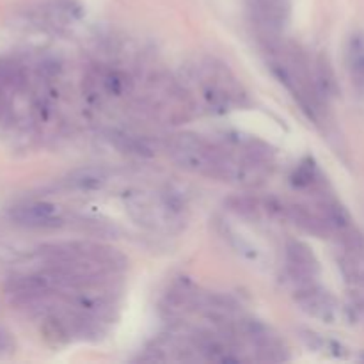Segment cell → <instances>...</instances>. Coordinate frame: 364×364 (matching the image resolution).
Masks as SVG:
<instances>
[{
  "mask_svg": "<svg viewBox=\"0 0 364 364\" xmlns=\"http://www.w3.org/2000/svg\"><path fill=\"white\" fill-rule=\"evenodd\" d=\"M192 82L199 100L212 114H228L249 105V96L230 68L217 59L198 60L192 66Z\"/></svg>",
  "mask_w": 364,
  "mask_h": 364,
  "instance_id": "cell-1",
  "label": "cell"
},
{
  "mask_svg": "<svg viewBox=\"0 0 364 364\" xmlns=\"http://www.w3.org/2000/svg\"><path fill=\"white\" fill-rule=\"evenodd\" d=\"M124 206L135 224L156 233L180 231L187 212L185 201L173 191H130L124 194Z\"/></svg>",
  "mask_w": 364,
  "mask_h": 364,
  "instance_id": "cell-2",
  "label": "cell"
},
{
  "mask_svg": "<svg viewBox=\"0 0 364 364\" xmlns=\"http://www.w3.org/2000/svg\"><path fill=\"white\" fill-rule=\"evenodd\" d=\"M169 159L192 174L220 180L226 162V148L196 134H176L167 141Z\"/></svg>",
  "mask_w": 364,
  "mask_h": 364,
  "instance_id": "cell-3",
  "label": "cell"
},
{
  "mask_svg": "<svg viewBox=\"0 0 364 364\" xmlns=\"http://www.w3.org/2000/svg\"><path fill=\"white\" fill-rule=\"evenodd\" d=\"M263 210L269 213L270 217L279 220H287V223L294 224L295 228L302 230L304 233L313 235V237L326 238L331 235V228L323 220V217L318 212H311L308 206L297 205V203L281 201V199H267Z\"/></svg>",
  "mask_w": 364,
  "mask_h": 364,
  "instance_id": "cell-4",
  "label": "cell"
},
{
  "mask_svg": "<svg viewBox=\"0 0 364 364\" xmlns=\"http://www.w3.org/2000/svg\"><path fill=\"white\" fill-rule=\"evenodd\" d=\"M294 301L301 308V311L320 322L336 323V320L340 318L338 301L320 284H316V281L299 284L294 291Z\"/></svg>",
  "mask_w": 364,
  "mask_h": 364,
  "instance_id": "cell-5",
  "label": "cell"
},
{
  "mask_svg": "<svg viewBox=\"0 0 364 364\" xmlns=\"http://www.w3.org/2000/svg\"><path fill=\"white\" fill-rule=\"evenodd\" d=\"M284 272L295 284L316 281L320 274V262L306 242L291 238L284 245Z\"/></svg>",
  "mask_w": 364,
  "mask_h": 364,
  "instance_id": "cell-6",
  "label": "cell"
},
{
  "mask_svg": "<svg viewBox=\"0 0 364 364\" xmlns=\"http://www.w3.org/2000/svg\"><path fill=\"white\" fill-rule=\"evenodd\" d=\"M11 219L25 228H59L66 223L60 206L48 201H36L11 210Z\"/></svg>",
  "mask_w": 364,
  "mask_h": 364,
  "instance_id": "cell-7",
  "label": "cell"
},
{
  "mask_svg": "<svg viewBox=\"0 0 364 364\" xmlns=\"http://www.w3.org/2000/svg\"><path fill=\"white\" fill-rule=\"evenodd\" d=\"M252 20L269 34H279L288 25L291 0H249Z\"/></svg>",
  "mask_w": 364,
  "mask_h": 364,
  "instance_id": "cell-8",
  "label": "cell"
},
{
  "mask_svg": "<svg viewBox=\"0 0 364 364\" xmlns=\"http://www.w3.org/2000/svg\"><path fill=\"white\" fill-rule=\"evenodd\" d=\"M343 237V255L340 258V267L348 281L364 287V237L355 231L347 230Z\"/></svg>",
  "mask_w": 364,
  "mask_h": 364,
  "instance_id": "cell-9",
  "label": "cell"
},
{
  "mask_svg": "<svg viewBox=\"0 0 364 364\" xmlns=\"http://www.w3.org/2000/svg\"><path fill=\"white\" fill-rule=\"evenodd\" d=\"M68 188L78 192L102 191L109 183V171L98 166H85L71 171L64 180Z\"/></svg>",
  "mask_w": 364,
  "mask_h": 364,
  "instance_id": "cell-10",
  "label": "cell"
},
{
  "mask_svg": "<svg viewBox=\"0 0 364 364\" xmlns=\"http://www.w3.org/2000/svg\"><path fill=\"white\" fill-rule=\"evenodd\" d=\"M347 64L352 78L364 87V34L352 36L348 41Z\"/></svg>",
  "mask_w": 364,
  "mask_h": 364,
  "instance_id": "cell-11",
  "label": "cell"
},
{
  "mask_svg": "<svg viewBox=\"0 0 364 364\" xmlns=\"http://www.w3.org/2000/svg\"><path fill=\"white\" fill-rule=\"evenodd\" d=\"M290 181L295 188H302V191H304V188H311L315 187L316 183H320V169L318 166H316L315 160H313L311 156H306V159L294 169Z\"/></svg>",
  "mask_w": 364,
  "mask_h": 364,
  "instance_id": "cell-12",
  "label": "cell"
},
{
  "mask_svg": "<svg viewBox=\"0 0 364 364\" xmlns=\"http://www.w3.org/2000/svg\"><path fill=\"white\" fill-rule=\"evenodd\" d=\"M110 144L116 146L121 153H128V155H135V156H151V149L146 142H142L141 139H135L132 135L123 134V132H109Z\"/></svg>",
  "mask_w": 364,
  "mask_h": 364,
  "instance_id": "cell-13",
  "label": "cell"
},
{
  "mask_svg": "<svg viewBox=\"0 0 364 364\" xmlns=\"http://www.w3.org/2000/svg\"><path fill=\"white\" fill-rule=\"evenodd\" d=\"M100 84H102L103 91L110 96H123L132 89L130 77L117 70H110L100 75Z\"/></svg>",
  "mask_w": 364,
  "mask_h": 364,
  "instance_id": "cell-14",
  "label": "cell"
},
{
  "mask_svg": "<svg viewBox=\"0 0 364 364\" xmlns=\"http://www.w3.org/2000/svg\"><path fill=\"white\" fill-rule=\"evenodd\" d=\"M224 238H226V240L233 245L235 251H237L238 255L244 256L245 259H249V262L252 263H262V251H259L256 245H252L249 240H245V238L242 237V235H238L235 230H231V228L226 230V228H224Z\"/></svg>",
  "mask_w": 364,
  "mask_h": 364,
  "instance_id": "cell-15",
  "label": "cell"
},
{
  "mask_svg": "<svg viewBox=\"0 0 364 364\" xmlns=\"http://www.w3.org/2000/svg\"><path fill=\"white\" fill-rule=\"evenodd\" d=\"M228 206H230L231 212H235L237 215L244 217V219H259V213H262L263 206L259 205L256 199L252 198H240V196H237V198H231L230 201H228Z\"/></svg>",
  "mask_w": 364,
  "mask_h": 364,
  "instance_id": "cell-16",
  "label": "cell"
},
{
  "mask_svg": "<svg viewBox=\"0 0 364 364\" xmlns=\"http://www.w3.org/2000/svg\"><path fill=\"white\" fill-rule=\"evenodd\" d=\"M16 348V343H14L13 334L9 333L7 329L0 327V358H7L11 355Z\"/></svg>",
  "mask_w": 364,
  "mask_h": 364,
  "instance_id": "cell-17",
  "label": "cell"
},
{
  "mask_svg": "<svg viewBox=\"0 0 364 364\" xmlns=\"http://www.w3.org/2000/svg\"><path fill=\"white\" fill-rule=\"evenodd\" d=\"M348 309H350V311L354 313V315H358L359 318H361L363 322H364V301L355 302V304L352 306V308H348Z\"/></svg>",
  "mask_w": 364,
  "mask_h": 364,
  "instance_id": "cell-18",
  "label": "cell"
}]
</instances>
